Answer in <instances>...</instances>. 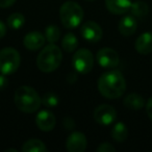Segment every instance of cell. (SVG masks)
Masks as SVG:
<instances>
[{
	"label": "cell",
	"mask_w": 152,
	"mask_h": 152,
	"mask_svg": "<svg viewBox=\"0 0 152 152\" xmlns=\"http://www.w3.org/2000/svg\"><path fill=\"white\" fill-rule=\"evenodd\" d=\"M98 90L100 94L107 99L121 97L126 90V81L123 74L118 70L103 73L98 79Z\"/></svg>",
	"instance_id": "obj_1"
},
{
	"label": "cell",
	"mask_w": 152,
	"mask_h": 152,
	"mask_svg": "<svg viewBox=\"0 0 152 152\" xmlns=\"http://www.w3.org/2000/svg\"><path fill=\"white\" fill-rule=\"evenodd\" d=\"M14 101L21 112L31 114L40 108L42 100L36 90L28 86H21L15 92Z\"/></svg>",
	"instance_id": "obj_2"
},
{
	"label": "cell",
	"mask_w": 152,
	"mask_h": 152,
	"mask_svg": "<svg viewBox=\"0 0 152 152\" xmlns=\"http://www.w3.org/2000/svg\"><path fill=\"white\" fill-rule=\"evenodd\" d=\"M63 59V53L61 49L54 44L46 46L38 55L37 66L42 72L50 73L59 67Z\"/></svg>",
	"instance_id": "obj_3"
},
{
	"label": "cell",
	"mask_w": 152,
	"mask_h": 152,
	"mask_svg": "<svg viewBox=\"0 0 152 152\" xmlns=\"http://www.w3.org/2000/svg\"><path fill=\"white\" fill-rule=\"evenodd\" d=\"M59 17L63 25L68 29H73L80 25L83 19V11L79 4L73 1H67L61 7Z\"/></svg>",
	"instance_id": "obj_4"
},
{
	"label": "cell",
	"mask_w": 152,
	"mask_h": 152,
	"mask_svg": "<svg viewBox=\"0 0 152 152\" xmlns=\"http://www.w3.org/2000/svg\"><path fill=\"white\" fill-rule=\"evenodd\" d=\"M21 57L16 49L7 47L0 51V72L5 75L15 73L20 66Z\"/></svg>",
	"instance_id": "obj_5"
},
{
	"label": "cell",
	"mask_w": 152,
	"mask_h": 152,
	"mask_svg": "<svg viewBox=\"0 0 152 152\" xmlns=\"http://www.w3.org/2000/svg\"><path fill=\"white\" fill-rule=\"evenodd\" d=\"M94 57L90 50L86 48L76 51L73 56V67L81 74H88L93 69Z\"/></svg>",
	"instance_id": "obj_6"
},
{
	"label": "cell",
	"mask_w": 152,
	"mask_h": 152,
	"mask_svg": "<svg viewBox=\"0 0 152 152\" xmlns=\"http://www.w3.org/2000/svg\"><path fill=\"white\" fill-rule=\"evenodd\" d=\"M97 61L102 68L113 69L119 65L120 57L116 50L112 48H102L97 52L96 55Z\"/></svg>",
	"instance_id": "obj_7"
},
{
	"label": "cell",
	"mask_w": 152,
	"mask_h": 152,
	"mask_svg": "<svg viewBox=\"0 0 152 152\" xmlns=\"http://www.w3.org/2000/svg\"><path fill=\"white\" fill-rule=\"evenodd\" d=\"M80 34L83 38L88 42L97 43L101 40L103 31H102L99 24H97L96 22L87 21L81 25Z\"/></svg>",
	"instance_id": "obj_8"
},
{
	"label": "cell",
	"mask_w": 152,
	"mask_h": 152,
	"mask_svg": "<svg viewBox=\"0 0 152 152\" xmlns=\"http://www.w3.org/2000/svg\"><path fill=\"white\" fill-rule=\"evenodd\" d=\"M117 113L116 110L112 105L101 104L96 107L94 112V119L97 123L101 125H110L116 120Z\"/></svg>",
	"instance_id": "obj_9"
},
{
	"label": "cell",
	"mask_w": 152,
	"mask_h": 152,
	"mask_svg": "<svg viewBox=\"0 0 152 152\" xmlns=\"http://www.w3.org/2000/svg\"><path fill=\"white\" fill-rule=\"evenodd\" d=\"M66 148L69 152H83L87 149V137L78 131L72 132L66 141Z\"/></svg>",
	"instance_id": "obj_10"
},
{
	"label": "cell",
	"mask_w": 152,
	"mask_h": 152,
	"mask_svg": "<svg viewBox=\"0 0 152 152\" xmlns=\"http://www.w3.org/2000/svg\"><path fill=\"white\" fill-rule=\"evenodd\" d=\"M36 123H37V126L41 130L50 131L54 128L56 120H55V117L52 113L47 110H43L41 112H39L38 115H37Z\"/></svg>",
	"instance_id": "obj_11"
},
{
	"label": "cell",
	"mask_w": 152,
	"mask_h": 152,
	"mask_svg": "<svg viewBox=\"0 0 152 152\" xmlns=\"http://www.w3.org/2000/svg\"><path fill=\"white\" fill-rule=\"evenodd\" d=\"M45 38L41 32L32 31L28 32L23 39V44L28 50H39L41 47L44 46Z\"/></svg>",
	"instance_id": "obj_12"
},
{
	"label": "cell",
	"mask_w": 152,
	"mask_h": 152,
	"mask_svg": "<svg viewBox=\"0 0 152 152\" xmlns=\"http://www.w3.org/2000/svg\"><path fill=\"white\" fill-rule=\"evenodd\" d=\"M131 0H105L106 9L115 15H122L129 11Z\"/></svg>",
	"instance_id": "obj_13"
},
{
	"label": "cell",
	"mask_w": 152,
	"mask_h": 152,
	"mask_svg": "<svg viewBox=\"0 0 152 152\" xmlns=\"http://www.w3.org/2000/svg\"><path fill=\"white\" fill-rule=\"evenodd\" d=\"M135 50L140 54L152 52V32H144L135 41Z\"/></svg>",
	"instance_id": "obj_14"
},
{
	"label": "cell",
	"mask_w": 152,
	"mask_h": 152,
	"mask_svg": "<svg viewBox=\"0 0 152 152\" xmlns=\"http://www.w3.org/2000/svg\"><path fill=\"white\" fill-rule=\"evenodd\" d=\"M137 28V22L132 16H125L119 22V31L122 36H132Z\"/></svg>",
	"instance_id": "obj_15"
},
{
	"label": "cell",
	"mask_w": 152,
	"mask_h": 152,
	"mask_svg": "<svg viewBox=\"0 0 152 152\" xmlns=\"http://www.w3.org/2000/svg\"><path fill=\"white\" fill-rule=\"evenodd\" d=\"M124 105L131 110H139L145 105V100L140 94L131 93L124 98Z\"/></svg>",
	"instance_id": "obj_16"
},
{
	"label": "cell",
	"mask_w": 152,
	"mask_h": 152,
	"mask_svg": "<svg viewBox=\"0 0 152 152\" xmlns=\"http://www.w3.org/2000/svg\"><path fill=\"white\" fill-rule=\"evenodd\" d=\"M23 152H46L47 147L42 141L37 139H32L25 142L22 146Z\"/></svg>",
	"instance_id": "obj_17"
},
{
	"label": "cell",
	"mask_w": 152,
	"mask_h": 152,
	"mask_svg": "<svg viewBox=\"0 0 152 152\" xmlns=\"http://www.w3.org/2000/svg\"><path fill=\"white\" fill-rule=\"evenodd\" d=\"M128 137V130H127V127L124 123L118 122L114 127H113L112 130V137L114 139V141L118 142V143H122Z\"/></svg>",
	"instance_id": "obj_18"
},
{
	"label": "cell",
	"mask_w": 152,
	"mask_h": 152,
	"mask_svg": "<svg viewBox=\"0 0 152 152\" xmlns=\"http://www.w3.org/2000/svg\"><path fill=\"white\" fill-rule=\"evenodd\" d=\"M129 11H130L131 15H132L133 17L144 18L145 16H147L148 12H149V7H148L146 2L141 1V0H137L135 2L131 3Z\"/></svg>",
	"instance_id": "obj_19"
},
{
	"label": "cell",
	"mask_w": 152,
	"mask_h": 152,
	"mask_svg": "<svg viewBox=\"0 0 152 152\" xmlns=\"http://www.w3.org/2000/svg\"><path fill=\"white\" fill-rule=\"evenodd\" d=\"M77 46H78V40H77V38L73 34L69 32V34H67L63 38L61 47H63V49L65 51H67V52H73L77 48Z\"/></svg>",
	"instance_id": "obj_20"
},
{
	"label": "cell",
	"mask_w": 152,
	"mask_h": 152,
	"mask_svg": "<svg viewBox=\"0 0 152 152\" xmlns=\"http://www.w3.org/2000/svg\"><path fill=\"white\" fill-rule=\"evenodd\" d=\"M25 23V17L20 13H14L7 18V26L12 29H20Z\"/></svg>",
	"instance_id": "obj_21"
},
{
	"label": "cell",
	"mask_w": 152,
	"mask_h": 152,
	"mask_svg": "<svg viewBox=\"0 0 152 152\" xmlns=\"http://www.w3.org/2000/svg\"><path fill=\"white\" fill-rule=\"evenodd\" d=\"M61 36V30L57 26L55 25H49L46 27L45 30V38L51 44H54L55 42H57V40L59 39Z\"/></svg>",
	"instance_id": "obj_22"
},
{
	"label": "cell",
	"mask_w": 152,
	"mask_h": 152,
	"mask_svg": "<svg viewBox=\"0 0 152 152\" xmlns=\"http://www.w3.org/2000/svg\"><path fill=\"white\" fill-rule=\"evenodd\" d=\"M58 96L54 93H46L42 98V103L47 107H54L58 104Z\"/></svg>",
	"instance_id": "obj_23"
},
{
	"label": "cell",
	"mask_w": 152,
	"mask_h": 152,
	"mask_svg": "<svg viewBox=\"0 0 152 152\" xmlns=\"http://www.w3.org/2000/svg\"><path fill=\"white\" fill-rule=\"evenodd\" d=\"M98 152H116V148L110 143H102L97 147Z\"/></svg>",
	"instance_id": "obj_24"
},
{
	"label": "cell",
	"mask_w": 152,
	"mask_h": 152,
	"mask_svg": "<svg viewBox=\"0 0 152 152\" xmlns=\"http://www.w3.org/2000/svg\"><path fill=\"white\" fill-rule=\"evenodd\" d=\"M63 123H64V126H65L66 129H73L74 126H75V122H74L71 118H69V117L64 119Z\"/></svg>",
	"instance_id": "obj_25"
},
{
	"label": "cell",
	"mask_w": 152,
	"mask_h": 152,
	"mask_svg": "<svg viewBox=\"0 0 152 152\" xmlns=\"http://www.w3.org/2000/svg\"><path fill=\"white\" fill-rule=\"evenodd\" d=\"M9 85V79L7 78L5 74H0V90H3Z\"/></svg>",
	"instance_id": "obj_26"
},
{
	"label": "cell",
	"mask_w": 152,
	"mask_h": 152,
	"mask_svg": "<svg viewBox=\"0 0 152 152\" xmlns=\"http://www.w3.org/2000/svg\"><path fill=\"white\" fill-rule=\"evenodd\" d=\"M16 2V0H0V7L2 9H7L10 7Z\"/></svg>",
	"instance_id": "obj_27"
},
{
	"label": "cell",
	"mask_w": 152,
	"mask_h": 152,
	"mask_svg": "<svg viewBox=\"0 0 152 152\" xmlns=\"http://www.w3.org/2000/svg\"><path fill=\"white\" fill-rule=\"evenodd\" d=\"M146 110H147V114L149 116V118L151 119L152 121V98H150L148 100L147 104H146Z\"/></svg>",
	"instance_id": "obj_28"
},
{
	"label": "cell",
	"mask_w": 152,
	"mask_h": 152,
	"mask_svg": "<svg viewBox=\"0 0 152 152\" xmlns=\"http://www.w3.org/2000/svg\"><path fill=\"white\" fill-rule=\"evenodd\" d=\"M7 34V26L2 21H0V39H2Z\"/></svg>",
	"instance_id": "obj_29"
},
{
	"label": "cell",
	"mask_w": 152,
	"mask_h": 152,
	"mask_svg": "<svg viewBox=\"0 0 152 152\" xmlns=\"http://www.w3.org/2000/svg\"><path fill=\"white\" fill-rule=\"evenodd\" d=\"M7 152H9V151H13V152H17V149H7L5 150Z\"/></svg>",
	"instance_id": "obj_30"
},
{
	"label": "cell",
	"mask_w": 152,
	"mask_h": 152,
	"mask_svg": "<svg viewBox=\"0 0 152 152\" xmlns=\"http://www.w3.org/2000/svg\"><path fill=\"white\" fill-rule=\"evenodd\" d=\"M87 1H95V0H87Z\"/></svg>",
	"instance_id": "obj_31"
}]
</instances>
